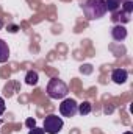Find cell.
<instances>
[{
    "instance_id": "6da1fadb",
    "label": "cell",
    "mask_w": 133,
    "mask_h": 134,
    "mask_svg": "<svg viewBox=\"0 0 133 134\" xmlns=\"http://www.w3.org/2000/svg\"><path fill=\"white\" fill-rule=\"evenodd\" d=\"M81 9H83L86 19H89V20L100 19V17H103L106 14L105 0H86L81 5Z\"/></svg>"
},
{
    "instance_id": "7a4b0ae2",
    "label": "cell",
    "mask_w": 133,
    "mask_h": 134,
    "mask_svg": "<svg viewBox=\"0 0 133 134\" xmlns=\"http://www.w3.org/2000/svg\"><path fill=\"white\" fill-rule=\"evenodd\" d=\"M69 92L67 89V84L64 81L58 80V78H52L47 84V95L52 98V100H61L64 98Z\"/></svg>"
},
{
    "instance_id": "3957f363",
    "label": "cell",
    "mask_w": 133,
    "mask_h": 134,
    "mask_svg": "<svg viewBox=\"0 0 133 134\" xmlns=\"http://www.w3.org/2000/svg\"><path fill=\"white\" fill-rule=\"evenodd\" d=\"M63 119L55 115V114H49L45 119H44V126L42 130L45 131L47 134H58L63 128Z\"/></svg>"
},
{
    "instance_id": "277c9868",
    "label": "cell",
    "mask_w": 133,
    "mask_h": 134,
    "mask_svg": "<svg viewBox=\"0 0 133 134\" xmlns=\"http://www.w3.org/2000/svg\"><path fill=\"white\" fill-rule=\"evenodd\" d=\"M77 109H78V103L74 98H64L60 104V114L63 117H74L77 114Z\"/></svg>"
},
{
    "instance_id": "5b68a950",
    "label": "cell",
    "mask_w": 133,
    "mask_h": 134,
    "mask_svg": "<svg viewBox=\"0 0 133 134\" xmlns=\"http://www.w3.org/2000/svg\"><path fill=\"white\" fill-rule=\"evenodd\" d=\"M127 78H129V72L125 70V69H114L113 72H111V80H113V83H116V84H124L125 81H127Z\"/></svg>"
},
{
    "instance_id": "8992f818",
    "label": "cell",
    "mask_w": 133,
    "mask_h": 134,
    "mask_svg": "<svg viewBox=\"0 0 133 134\" xmlns=\"http://www.w3.org/2000/svg\"><path fill=\"white\" fill-rule=\"evenodd\" d=\"M111 36H113L114 41L122 42V41L127 37V28H125V25H122V24H116V25L113 27V30H111Z\"/></svg>"
},
{
    "instance_id": "52a82bcc",
    "label": "cell",
    "mask_w": 133,
    "mask_h": 134,
    "mask_svg": "<svg viewBox=\"0 0 133 134\" xmlns=\"http://www.w3.org/2000/svg\"><path fill=\"white\" fill-rule=\"evenodd\" d=\"M8 59H9V47L3 39H0V64L6 63Z\"/></svg>"
},
{
    "instance_id": "ba28073f",
    "label": "cell",
    "mask_w": 133,
    "mask_h": 134,
    "mask_svg": "<svg viewBox=\"0 0 133 134\" xmlns=\"http://www.w3.org/2000/svg\"><path fill=\"white\" fill-rule=\"evenodd\" d=\"M38 81H39V75H38V72H34V70H28L27 75H25V83H27L28 86H36Z\"/></svg>"
},
{
    "instance_id": "9c48e42d",
    "label": "cell",
    "mask_w": 133,
    "mask_h": 134,
    "mask_svg": "<svg viewBox=\"0 0 133 134\" xmlns=\"http://www.w3.org/2000/svg\"><path fill=\"white\" fill-rule=\"evenodd\" d=\"M130 16H132V14H127L125 11L121 9L119 13H114V14H113V20H114V22H121V20H122V25H124V24L130 22Z\"/></svg>"
},
{
    "instance_id": "30bf717a",
    "label": "cell",
    "mask_w": 133,
    "mask_h": 134,
    "mask_svg": "<svg viewBox=\"0 0 133 134\" xmlns=\"http://www.w3.org/2000/svg\"><path fill=\"white\" fill-rule=\"evenodd\" d=\"M124 2H127V0H105L106 11H113V13H116V11L119 9V6H121Z\"/></svg>"
},
{
    "instance_id": "8fae6325",
    "label": "cell",
    "mask_w": 133,
    "mask_h": 134,
    "mask_svg": "<svg viewBox=\"0 0 133 134\" xmlns=\"http://www.w3.org/2000/svg\"><path fill=\"white\" fill-rule=\"evenodd\" d=\"M91 111H93V106H91L89 101H83V103H80V104H78V109H77V112H78L80 115H88Z\"/></svg>"
},
{
    "instance_id": "7c38bea8",
    "label": "cell",
    "mask_w": 133,
    "mask_h": 134,
    "mask_svg": "<svg viewBox=\"0 0 133 134\" xmlns=\"http://www.w3.org/2000/svg\"><path fill=\"white\" fill-rule=\"evenodd\" d=\"M121 6H122V8H121L122 11H125L127 14H132V11H133V2H132V0H127V2H124Z\"/></svg>"
},
{
    "instance_id": "4fadbf2b",
    "label": "cell",
    "mask_w": 133,
    "mask_h": 134,
    "mask_svg": "<svg viewBox=\"0 0 133 134\" xmlns=\"http://www.w3.org/2000/svg\"><path fill=\"white\" fill-rule=\"evenodd\" d=\"M28 134H45V131H44L42 128H38V126H34V128H32V130L28 131Z\"/></svg>"
},
{
    "instance_id": "5bb4252c",
    "label": "cell",
    "mask_w": 133,
    "mask_h": 134,
    "mask_svg": "<svg viewBox=\"0 0 133 134\" xmlns=\"http://www.w3.org/2000/svg\"><path fill=\"white\" fill-rule=\"evenodd\" d=\"M25 125L32 130V128H34V126H36V120H34V119H27V120H25Z\"/></svg>"
},
{
    "instance_id": "9a60e30c",
    "label": "cell",
    "mask_w": 133,
    "mask_h": 134,
    "mask_svg": "<svg viewBox=\"0 0 133 134\" xmlns=\"http://www.w3.org/2000/svg\"><path fill=\"white\" fill-rule=\"evenodd\" d=\"M3 112H5V100L0 97V115H2Z\"/></svg>"
},
{
    "instance_id": "2e32d148",
    "label": "cell",
    "mask_w": 133,
    "mask_h": 134,
    "mask_svg": "<svg viewBox=\"0 0 133 134\" xmlns=\"http://www.w3.org/2000/svg\"><path fill=\"white\" fill-rule=\"evenodd\" d=\"M17 30H19V28H17V25H9V31H11V33H16Z\"/></svg>"
},
{
    "instance_id": "e0dca14e",
    "label": "cell",
    "mask_w": 133,
    "mask_h": 134,
    "mask_svg": "<svg viewBox=\"0 0 133 134\" xmlns=\"http://www.w3.org/2000/svg\"><path fill=\"white\" fill-rule=\"evenodd\" d=\"M2 27H3V20L0 19V28H2Z\"/></svg>"
},
{
    "instance_id": "ac0fdd59",
    "label": "cell",
    "mask_w": 133,
    "mask_h": 134,
    "mask_svg": "<svg viewBox=\"0 0 133 134\" xmlns=\"http://www.w3.org/2000/svg\"><path fill=\"white\" fill-rule=\"evenodd\" d=\"M122 134H133L132 131H125V133H122Z\"/></svg>"
}]
</instances>
